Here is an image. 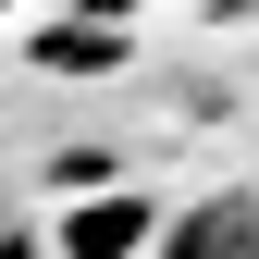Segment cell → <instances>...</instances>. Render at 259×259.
<instances>
[{
    "mask_svg": "<svg viewBox=\"0 0 259 259\" xmlns=\"http://www.w3.org/2000/svg\"><path fill=\"white\" fill-rule=\"evenodd\" d=\"M148 259H259V198H198L148 235Z\"/></svg>",
    "mask_w": 259,
    "mask_h": 259,
    "instance_id": "cell-1",
    "label": "cell"
},
{
    "mask_svg": "<svg viewBox=\"0 0 259 259\" xmlns=\"http://www.w3.org/2000/svg\"><path fill=\"white\" fill-rule=\"evenodd\" d=\"M198 13H259V0H198Z\"/></svg>",
    "mask_w": 259,
    "mask_h": 259,
    "instance_id": "cell-3",
    "label": "cell"
},
{
    "mask_svg": "<svg viewBox=\"0 0 259 259\" xmlns=\"http://www.w3.org/2000/svg\"><path fill=\"white\" fill-rule=\"evenodd\" d=\"M148 235H160L148 198H87L74 222H62V259H148Z\"/></svg>",
    "mask_w": 259,
    "mask_h": 259,
    "instance_id": "cell-2",
    "label": "cell"
}]
</instances>
